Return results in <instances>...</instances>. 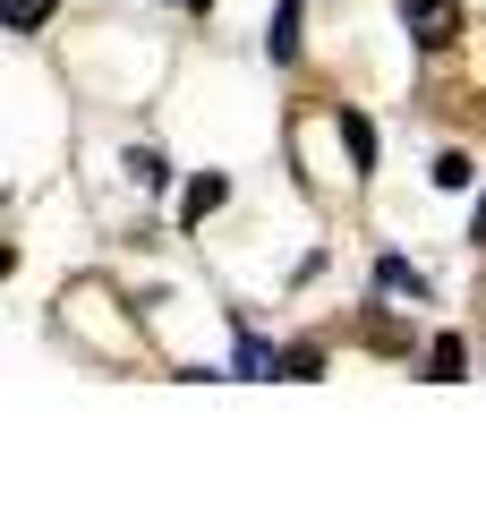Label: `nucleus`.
<instances>
[{
    "mask_svg": "<svg viewBox=\"0 0 486 512\" xmlns=\"http://www.w3.org/2000/svg\"><path fill=\"white\" fill-rule=\"evenodd\" d=\"M401 26H410L418 52H452L461 43V0H401Z\"/></svg>",
    "mask_w": 486,
    "mask_h": 512,
    "instance_id": "nucleus-1",
    "label": "nucleus"
},
{
    "mask_svg": "<svg viewBox=\"0 0 486 512\" xmlns=\"http://www.w3.org/2000/svg\"><path fill=\"white\" fill-rule=\"evenodd\" d=\"M376 291L384 299H427V274H418L410 256H384V265H376Z\"/></svg>",
    "mask_w": 486,
    "mask_h": 512,
    "instance_id": "nucleus-2",
    "label": "nucleus"
},
{
    "mask_svg": "<svg viewBox=\"0 0 486 512\" xmlns=\"http://www.w3.org/2000/svg\"><path fill=\"white\" fill-rule=\"evenodd\" d=\"M461 367H469V342H461V333H435V342H427V376L435 384H461Z\"/></svg>",
    "mask_w": 486,
    "mask_h": 512,
    "instance_id": "nucleus-3",
    "label": "nucleus"
},
{
    "mask_svg": "<svg viewBox=\"0 0 486 512\" xmlns=\"http://www.w3.org/2000/svg\"><path fill=\"white\" fill-rule=\"evenodd\" d=\"M265 52H273V60H299V0H282V9H273V35H265Z\"/></svg>",
    "mask_w": 486,
    "mask_h": 512,
    "instance_id": "nucleus-4",
    "label": "nucleus"
},
{
    "mask_svg": "<svg viewBox=\"0 0 486 512\" xmlns=\"http://www.w3.org/2000/svg\"><path fill=\"white\" fill-rule=\"evenodd\" d=\"M222 197H231V180H222V171H205V180H197V188L180 197V214H188V222H205V214H214Z\"/></svg>",
    "mask_w": 486,
    "mask_h": 512,
    "instance_id": "nucleus-5",
    "label": "nucleus"
},
{
    "mask_svg": "<svg viewBox=\"0 0 486 512\" xmlns=\"http://www.w3.org/2000/svg\"><path fill=\"white\" fill-rule=\"evenodd\" d=\"M342 137H350V163H359V171H376V128H367L359 111H342Z\"/></svg>",
    "mask_w": 486,
    "mask_h": 512,
    "instance_id": "nucleus-6",
    "label": "nucleus"
},
{
    "mask_svg": "<svg viewBox=\"0 0 486 512\" xmlns=\"http://www.w3.org/2000/svg\"><path fill=\"white\" fill-rule=\"evenodd\" d=\"M282 376H290V384L324 376V350H316V342H290V350H282Z\"/></svg>",
    "mask_w": 486,
    "mask_h": 512,
    "instance_id": "nucleus-7",
    "label": "nucleus"
},
{
    "mask_svg": "<svg viewBox=\"0 0 486 512\" xmlns=\"http://www.w3.org/2000/svg\"><path fill=\"white\" fill-rule=\"evenodd\" d=\"M128 180H137V188H162L171 171H162V154H154V146H128Z\"/></svg>",
    "mask_w": 486,
    "mask_h": 512,
    "instance_id": "nucleus-8",
    "label": "nucleus"
},
{
    "mask_svg": "<svg viewBox=\"0 0 486 512\" xmlns=\"http://www.w3.org/2000/svg\"><path fill=\"white\" fill-rule=\"evenodd\" d=\"M265 367H282V359H273V350L256 342V333H239V376H265Z\"/></svg>",
    "mask_w": 486,
    "mask_h": 512,
    "instance_id": "nucleus-9",
    "label": "nucleus"
},
{
    "mask_svg": "<svg viewBox=\"0 0 486 512\" xmlns=\"http://www.w3.org/2000/svg\"><path fill=\"white\" fill-rule=\"evenodd\" d=\"M478 171H469V154H435V188H469Z\"/></svg>",
    "mask_w": 486,
    "mask_h": 512,
    "instance_id": "nucleus-10",
    "label": "nucleus"
},
{
    "mask_svg": "<svg viewBox=\"0 0 486 512\" xmlns=\"http://www.w3.org/2000/svg\"><path fill=\"white\" fill-rule=\"evenodd\" d=\"M43 18H52V0H9V26H18V35H35Z\"/></svg>",
    "mask_w": 486,
    "mask_h": 512,
    "instance_id": "nucleus-11",
    "label": "nucleus"
},
{
    "mask_svg": "<svg viewBox=\"0 0 486 512\" xmlns=\"http://www.w3.org/2000/svg\"><path fill=\"white\" fill-rule=\"evenodd\" d=\"M469 239H486V197H478V222H469Z\"/></svg>",
    "mask_w": 486,
    "mask_h": 512,
    "instance_id": "nucleus-12",
    "label": "nucleus"
},
{
    "mask_svg": "<svg viewBox=\"0 0 486 512\" xmlns=\"http://www.w3.org/2000/svg\"><path fill=\"white\" fill-rule=\"evenodd\" d=\"M171 9H214V0H171Z\"/></svg>",
    "mask_w": 486,
    "mask_h": 512,
    "instance_id": "nucleus-13",
    "label": "nucleus"
}]
</instances>
